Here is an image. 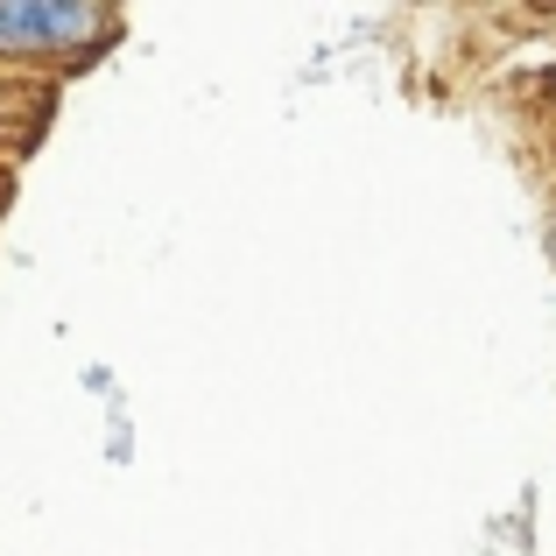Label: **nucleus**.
Here are the masks:
<instances>
[{
    "instance_id": "obj_1",
    "label": "nucleus",
    "mask_w": 556,
    "mask_h": 556,
    "mask_svg": "<svg viewBox=\"0 0 556 556\" xmlns=\"http://www.w3.org/2000/svg\"><path fill=\"white\" fill-rule=\"evenodd\" d=\"M113 42L99 0H0V64H85Z\"/></svg>"
},
{
    "instance_id": "obj_2",
    "label": "nucleus",
    "mask_w": 556,
    "mask_h": 556,
    "mask_svg": "<svg viewBox=\"0 0 556 556\" xmlns=\"http://www.w3.org/2000/svg\"><path fill=\"white\" fill-rule=\"evenodd\" d=\"M549 261H556V218H549Z\"/></svg>"
}]
</instances>
